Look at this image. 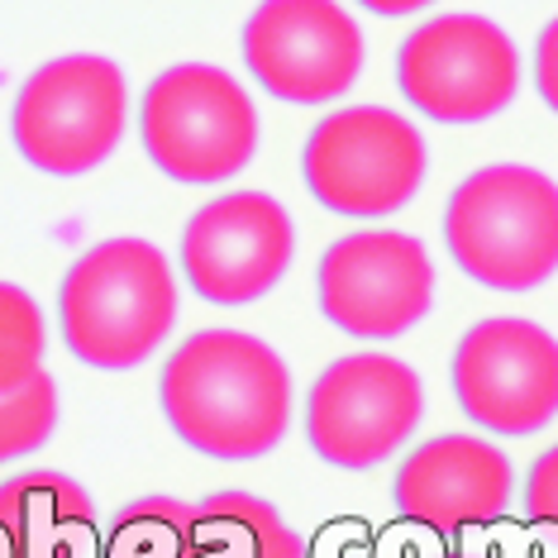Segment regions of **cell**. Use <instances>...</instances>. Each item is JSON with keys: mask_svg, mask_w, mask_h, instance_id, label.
<instances>
[{"mask_svg": "<svg viewBox=\"0 0 558 558\" xmlns=\"http://www.w3.org/2000/svg\"><path fill=\"white\" fill-rule=\"evenodd\" d=\"M158 405L186 449L248 463L287 439L296 383L282 353L263 339L244 329H196L162 363Z\"/></svg>", "mask_w": 558, "mask_h": 558, "instance_id": "6da1fadb", "label": "cell"}, {"mask_svg": "<svg viewBox=\"0 0 558 558\" xmlns=\"http://www.w3.org/2000/svg\"><path fill=\"white\" fill-rule=\"evenodd\" d=\"M177 272L148 239H100L62 272L58 329L68 353L96 373H130L177 329Z\"/></svg>", "mask_w": 558, "mask_h": 558, "instance_id": "7a4b0ae2", "label": "cell"}, {"mask_svg": "<svg viewBox=\"0 0 558 558\" xmlns=\"http://www.w3.org/2000/svg\"><path fill=\"white\" fill-rule=\"evenodd\" d=\"M444 248L501 296L544 287L558 272V182L525 162L477 168L444 206Z\"/></svg>", "mask_w": 558, "mask_h": 558, "instance_id": "3957f363", "label": "cell"}, {"mask_svg": "<svg viewBox=\"0 0 558 558\" xmlns=\"http://www.w3.org/2000/svg\"><path fill=\"white\" fill-rule=\"evenodd\" d=\"M258 106L234 72L177 62L138 100V138L162 177L182 186L230 182L258 154Z\"/></svg>", "mask_w": 558, "mask_h": 558, "instance_id": "277c9868", "label": "cell"}, {"mask_svg": "<svg viewBox=\"0 0 558 558\" xmlns=\"http://www.w3.org/2000/svg\"><path fill=\"white\" fill-rule=\"evenodd\" d=\"M130 130V82L120 62L68 53L24 77L10 106L20 158L48 177H86L120 148Z\"/></svg>", "mask_w": 558, "mask_h": 558, "instance_id": "5b68a950", "label": "cell"}, {"mask_svg": "<svg viewBox=\"0 0 558 558\" xmlns=\"http://www.w3.org/2000/svg\"><path fill=\"white\" fill-rule=\"evenodd\" d=\"M429 168L425 138L387 106L329 110L306 138L301 177L329 215L383 220L415 201Z\"/></svg>", "mask_w": 558, "mask_h": 558, "instance_id": "8992f818", "label": "cell"}, {"mask_svg": "<svg viewBox=\"0 0 558 558\" xmlns=\"http://www.w3.org/2000/svg\"><path fill=\"white\" fill-rule=\"evenodd\" d=\"M425 387L411 363L391 353H349L329 363L306 397V444L344 473L387 463L421 429Z\"/></svg>", "mask_w": 558, "mask_h": 558, "instance_id": "52a82bcc", "label": "cell"}, {"mask_svg": "<svg viewBox=\"0 0 558 558\" xmlns=\"http://www.w3.org/2000/svg\"><path fill=\"white\" fill-rule=\"evenodd\" d=\"M401 96L439 124H482L520 96V48L487 15H435L397 48Z\"/></svg>", "mask_w": 558, "mask_h": 558, "instance_id": "ba28073f", "label": "cell"}, {"mask_svg": "<svg viewBox=\"0 0 558 558\" xmlns=\"http://www.w3.org/2000/svg\"><path fill=\"white\" fill-rule=\"evenodd\" d=\"M459 411L487 435L525 439L558 415V339L535 320L492 315L453 349Z\"/></svg>", "mask_w": 558, "mask_h": 558, "instance_id": "9c48e42d", "label": "cell"}, {"mask_svg": "<svg viewBox=\"0 0 558 558\" xmlns=\"http://www.w3.org/2000/svg\"><path fill=\"white\" fill-rule=\"evenodd\" d=\"M320 315L349 339H397L435 306V263L401 230H353L325 248L315 268Z\"/></svg>", "mask_w": 558, "mask_h": 558, "instance_id": "30bf717a", "label": "cell"}, {"mask_svg": "<svg viewBox=\"0 0 558 558\" xmlns=\"http://www.w3.org/2000/svg\"><path fill=\"white\" fill-rule=\"evenodd\" d=\"M239 48L253 82L287 106H329L363 72V29L339 0H263Z\"/></svg>", "mask_w": 558, "mask_h": 558, "instance_id": "8fae6325", "label": "cell"}, {"mask_svg": "<svg viewBox=\"0 0 558 558\" xmlns=\"http://www.w3.org/2000/svg\"><path fill=\"white\" fill-rule=\"evenodd\" d=\"M296 225L268 192H225L182 230V277L210 306H253L291 272Z\"/></svg>", "mask_w": 558, "mask_h": 558, "instance_id": "7c38bea8", "label": "cell"}, {"mask_svg": "<svg viewBox=\"0 0 558 558\" xmlns=\"http://www.w3.org/2000/svg\"><path fill=\"white\" fill-rule=\"evenodd\" d=\"M515 497L511 459L482 435H435L415 444L391 477L401 520L435 535H463L506 515Z\"/></svg>", "mask_w": 558, "mask_h": 558, "instance_id": "4fadbf2b", "label": "cell"}, {"mask_svg": "<svg viewBox=\"0 0 558 558\" xmlns=\"http://www.w3.org/2000/svg\"><path fill=\"white\" fill-rule=\"evenodd\" d=\"M0 535L24 558H92L96 501L86 487L53 468H29L0 482Z\"/></svg>", "mask_w": 558, "mask_h": 558, "instance_id": "5bb4252c", "label": "cell"}, {"mask_svg": "<svg viewBox=\"0 0 558 558\" xmlns=\"http://www.w3.org/2000/svg\"><path fill=\"white\" fill-rule=\"evenodd\" d=\"M196 558H306V539L272 501L215 492L196 501Z\"/></svg>", "mask_w": 558, "mask_h": 558, "instance_id": "9a60e30c", "label": "cell"}, {"mask_svg": "<svg viewBox=\"0 0 558 558\" xmlns=\"http://www.w3.org/2000/svg\"><path fill=\"white\" fill-rule=\"evenodd\" d=\"M100 558H196V506L177 497H138L120 506Z\"/></svg>", "mask_w": 558, "mask_h": 558, "instance_id": "2e32d148", "label": "cell"}, {"mask_svg": "<svg viewBox=\"0 0 558 558\" xmlns=\"http://www.w3.org/2000/svg\"><path fill=\"white\" fill-rule=\"evenodd\" d=\"M48 320L44 306L15 282H0V397L44 373Z\"/></svg>", "mask_w": 558, "mask_h": 558, "instance_id": "e0dca14e", "label": "cell"}, {"mask_svg": "<svg viewBox=\"0 0 558 558\" xmlns=\"http://www.w3.org/2000/svg\"><path fill=\"white\" fill-rule=\"evenodd\" d=\"M58 383L48 373L29 377L24 387L5 391L0 397V463H15V459H29L39 453L58 429Z\"/></svg>", "mask_w": 558, "mask_h": 558, "instance_id": "ac0fdd59", "label": "cell"}, {"mask_svg": "<svg viewBox=\"0 0 558 558\" xmlns=\"http://www.w3.org/2000/svg\"><path fill=\"white\" fill-rule=\"evenodd\" d=\"M520 506H525V520L539 530H554L558 535V444L544 449L525 473V492H520Z\"/></svg>", "mask_w": 558, "mask_h": 558, "instance_id": "d6986e66", "label": "cell"}, {"mask_svg": "<svg viewBox=\"0 0 558 558\" xmlns=\"http://www.w3.org/2000/svg\"><path fill=\"white\" fill-rule=\"evenodd\" d=\"M535 92L558 116V15L544 24L539 39H535Z\"/></svg>", "mask_w": 558, "mask_h": 558, "instance_id": "ffe728a7", "label": "cell"}, {"mask_svg": "<svg viewBox=\"0 0 558 558\" xmlns=\"http://www.w3.org/2000/svg\"><path fill=\"white\" fill-rule=\"evenodd\" d=\"M353 5H363L367 15H383V20H401V15H415V10L435 5V0H353Z\"/></svg>", "mask_w": 558, "mask_h": 558, "instance_id": "44dd1931", "label": "cell"}, {"mask_svg": "<svg viewBox=\"0 0 558 558\" xmlns=\"http://www.w3.org/2000/svg\"><path fill=\"white\" fill-rule=\"evenodd\" d=\"M444 558H506L501 549H477V544H463V549H449Z\"/></svg>", "mask_w": 558, "mask_h": 558, "instance_id": "7402d4cb", "label": "cell"}, {"mask_svg": "<svg viewBox=\"0 0 558 558\" xmlns=\"http://www.w3.org/2000/svg\"><path fill=\"white\" fill-rule=\"evenodd\" d=\"M0 558H24V554H20V549H15V544H10L5 535H0Z\"/></svg>", "mask_w": 558, "mask_h": 558, "instance_id": "603a6c76", "label": "cell"}]
</instances>
